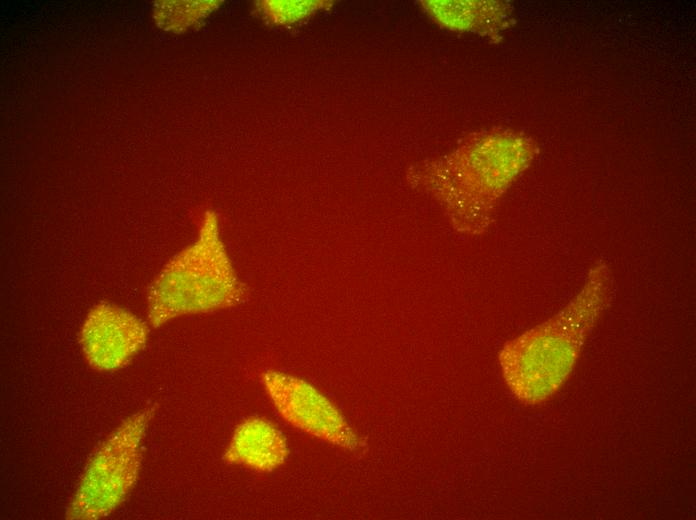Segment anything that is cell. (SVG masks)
<instances>
[{
	"mask_svg": "<svg viewBox=\"0 0 696 520\" xmlns=\"http://www.w3.org/2000/svg\"><path fill=\"white\" fill-rule=\"evenodd\" d=\"M612 288L609 265L595 262L577 294L557 314L504 344L498 357L501 371L519 401L543 402L562 386L606 309Z\"/></svg>",
	"mask_w": 696,
	"mask_h": 520,
	"instance_id": "1",
	"label": "cell"
},
{
	"mask_svg": "<svg viewBox=\"0 0 696 520\" xmlns=\"http://www.w3.org/2000/svg\"><path fill=\"white\" fill-rule=\"evenodd\" d=\"M476 140L412 171L416 185L440 202L453 227L469 235L488 229L502 195L534 157L524 139Z\"/></svg>",
	"mask_w": 696,
	"mask_h": 520,
	"instance_id": "2",
	"label": "cell"
},
{
	"mask_svg": "<svg viewBox=\"0 0 696 520\" xmlns=\"http://www.w3.org/2000/svg\"><path fill=\"white\" fill-rule=\"evenodd\" d=\"M244 295L221 240L217 216L207 211L197 239L167 264L150 287L149 323L158 328L179 316L231 307Z\"/></svg>",
	"mask_w": 696,
	"mask_h": 520,
	"instance_id": "3",
	"label": "cell"
},
{
	"mask_svg": "<svg viewBox=\"0 0 696 520\" xmlns=\"http://www.w3.org/2000/svg\"><path fill=\"white\" fill-rule=\"evenodd\" d=\"M155 408L130 415L98 446L67 507V519L104 518L126 499L139 476L143 439Z\"/></svg>",
	"mask_w": 696,
	"mask_h": 520,
	"instance_id": "4",
	"label": "cell"
},
{
	"mask_svg": "<svg viewBox=\"0 0 696 520\" xmlns=\"http://www.w3.org/2000/svg\"><path fill=\"white\" fill-rule=\"evenodd\" d=\"M261 383L277 413L291 426L346 450L359 448L360 440L342 413L306 380L267 370Z\"/></svg>",
	"mask_w": 696,
	"mask_h": 520,
	"instance_id": "5",
	"label": "cell"
},
{
	"mask_svg": "<svg viewBox=\"0 0 696 520\" xmlns=\"http://www.w3.org/2000/svg\"><path fill=\"white\" fill-rule=\"evenodd\" d=\"M147 324L124 308L100 303L87 314L80 346L88 364L98 371L126 366L146 345Z\"/></svg>",
	"mask_w": 696,
	"mask_h": 520,
	"instance_id": "6",
	"label": "cell"
},
{
	"mask_svg": "<svg viewBox=\"0 0 696 520\" xmlns=\"http://www.w3.org/2000/svg\"><path fill=\"white\" fill-rule=\"evenodd\" d=\"M289 455L282 432L270 421L249 417L235 428L223 459L260 472H271L285 463Z\"/></svg>",
	"mask_w": 696,
	"mask_h": 520,
	"instance_id": "7",
	"label": "cell"
},
{
	"mask_svg": "<svg viewBox=\"0 0 696 520\" xmlns=\"http://www.w3.org/2000/svg\"><path fill=\"white\" fill-rule=\"evenodd\" d=\"M217 1H161L155 4L154 19L166 31L183 32L196 27L214 11Z\"/></svg>",
	"mask_w": 696,
	"mask_h": 520,
	"instance_id": "8",
	"label": "cell"
},
{
	"mask_svg": "<svg viewBox=\"0 0 696 520\" xmlns=\"http://www.w3.org/2000/svg\"><path fill=\"white\" fill-rule=\"evenodd\" d=\"M326 6L328 2L324 1H260L256 9L268 23L288 26L306 20Z\"/></svg>",
	"mask_w": 696,
	"mask_h": 520,
	"instance_id": "9",
	"label": "cell"
}]
</instances>
